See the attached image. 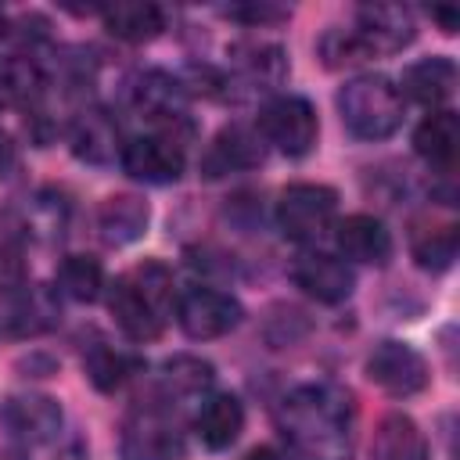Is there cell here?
Listing matches in <instances>:
<instances>
[{"mask_svg": "<svg viewBox=\"0 0 460 460\" xmlns=\"http://www.w3.org/2000/svg\"><path fill=\"white\" fill-rule=\"evenodd\" d=\"M72 151L93 165H104L111 162L119 151H122V140H119V126L111 122L108 111H83L75 122H72Z\"/></svg>", "mask_w": 460, "mask_h": 460, "instance_id": "cell-21", "label": "cell"}, {"mask_svg": "<svg viewBox=\"0 0 460 460\" xmlns=\"http://www.w3.org/2000/svg\"><path fill=\"white\" fill-rule=\"evenodd\" d=\"M230 18H241L248 25H266V22H280L284 11L280 7H270V4H259V7H226Z\"/></svg>", "mask_w": 460, "mask_h": 460, "instance_id": "cell-28", "label": "cell"}, {"mask_svg": "<svg viewBox=\"0 0 460 460\" xmlns=\"http://www.w3.org/2000/svg\"><path fill=\"white\" fill-rule=\"evenodd\" d=\"M43 93V72L29 58H4L0 61V104L29 108Z\"/></svg>", "mask_w": 460, "mask_h": 460, "instance_id": "cell-22", "label": "cell"}, {"mask_svg": "<svg viewBox=\"0 0 460 460\" xmlns=\"http://www.w3.org/2000/svg\"><path fill=\"white\" fill-rule=\"evenodd\" d=\"M61 420H65V417H61V406H58V399H50V395L25 392V395H7V399L0 402V424H4L14 438H22V442H29V446H43V442L58 438Z\"/></svg>", "mask_w": 460, "mask_h": 460, "instance_id": "cell-10", "label": "cell"}, {"mask_svg": "<svg viewBox=\"0 0 460 460\" xmlns=\"http://www.w3.org/2000/svg\"><path fill=\"white\" fill-rule=\"evenodd\" d=\"M162 381L176 395H198L201 388H208L212 367L205 359H194V356H172L165 363V370H162Z\"/></svg>", "mask_w": 460, "mask_h": 460, "instance_id": "cell-27", "label": "cell"}, {"mask_svg": "<svg viewBox=\"0 0 460 460\" xmlns=\"http://www.w3.org/2000/svg\"><path fill=\"white\" fill-rule=\"evenodd\" d=\"M104 29L115 40L126 43H147L165 29V14L158 4H144V0H122V4H108L101 11Z\"/></svg>", "mask_w": 460, "mask_h": 460, "instance_id": "cell-17", "label": "cell"}, {"mask_svg": "<svg viewBox=\"0 0 460 460\" xmlns=\"http://www.w3.org/2000/svg\"><path fill=\"white\" fill-rule=\"evenodd\" d=\"M0 460H29V453L22 446H7V449H0Z\"/></svg>", "mask_w": 460, "mask_h": 460, "instance_id": "cell-33", "label": "cell"}, {"mask_svg": "<svg viewBox=\"0 0 460 460\" xmlns=\"http://www.w3.org/2000/svg\"><path fill=\"white\" fill-rule=\"evenodd\" d=\"M58 460H86V449H83L79 442H72V446H65V449H61V456H58Z\"/></svg>", "mask_w": 460, "mask_h": 460, "instance_id": "cell-32", "label": "cell"}, {"mask_svg": "<svg viewBox=\"0 0 460 460\" xmlns=\"http://www.w3.org/2000/svg\"><path fill=\"white\" fill-rule=\"evenodd\" d=\"M83 367H86V377L93 381L97 392H115V388L133 374V359H129L126 352L104 345V341H97V345L86 352Z\"/></svg>", "mask_w": 460, "mask_h": 460, "instance_id": "cell-24", "label": "cell"}, {"mask_svg": "<svg viewBox=\"0 0 460 460\" xmlns=\"http://www.w3.org/2000/svg\"><path fill=\"white\" fill-rule=\"evenodd\" d=\"M244 428V406L237 395L230 392H216L208 399H201L198 413H194V431L208 449H226L237 442Z\"/></svg>", "mask_w": 460, "mask_h": 460, "instance_id": "cell-13", "label": "cell"}, {"mask_svg": "<svg viewBox=\"0 0 460 460\" xmlns=\"http://www.w3.org/2000/svg\"><path fill=\"white\" fill-rule=\"evenodd\" d=\"M169 302H172V280L158 262H144L129 277L115 280L108 291V309L133 341H151L162 334Z\"/></svg>", "mask_w": 460, "mask_h": 460, "instance_id": "cell-2", "label": "cell"}, {"mask_svg": "<svg viewBox=\"0 0 460 460\" xmlns=\"http://www.w3.org/2000/svg\"><path fill=\"white\" fill-rule=\"evenodd\" d=\"M367 377L388 395H417L428 385V363L406 341H381L367 359Z\"/></svg>", "mask_w": 460, "mask_h": 460, "instance_id": "cell-7", "label": "cell"}, {"mask_svg": "<svg viewBox=\"0 0 460 460\" xmlns=\"http://www.w3.org/2000/svg\"><path fill=\"white\" fill-rule=\"evenodd\" d=\"M122 453H126V460H176L180 456L176 428L169 420H162L158 413H144L137 424L126 428Z\"/></svg>", "mask_w": 460, "mask_h": 460, "instance_id": "cell-20", "label": "cell"}, {"mask_svg": "<svg viewBox=\"0 0 460 460\" xmlns=\"http://www.w3.org/2000/svg\"><path fill=\"white\" fill-rule=\"evenodd\" d=\"M338 115L359 140H385L402 122V93L385 75H356L338 90Z\"/></svg>", "mask_w": 460, "mask_h": 460, "instance_id": "cell-3", "label": "cell"}, {"mask_svg": "<svg viewBox=\"0 0 460 460\" xmlns=\"http://www.w3.org/2000/svg\"><path fill=\"white\" fill-rule=\"evenodd\" d=\"M119 162L140 183H172L183 172V147L176 144V137H162V133L133 137L122 144Z\"/></svg>", "mask_w": 460, "mask_h": 460, "instance_id": "cell-8", "label": "cell"}, {"mask_svg": "<svg viewBox=\"0 0 460 460\" xmlns=\"http://www.w3.org/2000/svg\"><path fill=\"white\" fill-rule=\"evenodd\" d=\"M413 259L420 270H431V273L449 270L456 259V226H438V230L420 234L413 241Z\"/></svg>", "mask_w": 460, "mask_h": 460, "instance_id": "cell-26", "label": "cell"}, {"mask_svg": "<svg viewBox=\"0 0 460 460\" xmlns=\"http://www.w3.org/2000/svg\"><path fill=\"white\" fill-rule=\"evenodd\" d=\"M244 460H288L280 449H273V446H259V449H252Z\"/></svg>", "mask_w": 460, "mask_h": 460, "instance_id": "cell-30", "label": "cell"}, {"mask_svg": "<svg viewBox=\"0 0 460 460\" xmlns=\"http://www.w3.org/2000/svg\"><path fill=\"white\" fill-rule=\"evenodd\" d=\"M316 133H320L316 108L305 97L288 93V97H277L262 108V140L277 144L291 158L309 155L316 144Z\"/></svg>", "mask_w": 460, "mask_h": 460, "instance_id": "cell-6", "label": "cell"}, {"mask_svg": "<svg viewBox=\"0 0 460 460\" xmlns=\"http://www.w3.org/2000/svg\"><path fill=\"white\" fill-rule=\"evenodd\" d=\"M370 460H428V438L406 413H388L374 431Z\"/></svg>", "mask_w": 460, "mask_h": 460, "instance_id": "cell-19", "label": "cell"}, {"mask_svg": "<svg viewBox=\"0 0 460 460\" xmlns=\"http://www.w3.org/2000/svg\"><path fill=\"white\" fill-rule=\"evenodd\" d=\"M11 165H14V147H11V140L0 133V172L11 169Z\"/></svg>", "mask_w": 460, "mask_h": 460, "instance_id": "cell-31", "label": "cell"}, {"mask_svg": "<svg viewBox=\"0 0 460 460\" xmlns=\"http://www.w3.org/2000/svg\"><path fill=\"white\" fill-rule=\"evenodd\" d=\"M262 133L252 129V126H226L208 155H205V172L208 176H219V172H237V169H252L262 162Z\"/></svg>", "mask_w": 460, "mask_h": 460, "instance_id": "cell-15", "label": "cell"}, {"mask_svg": "<svg viewBox=\"0 0 460 460\" xmlns=\"http://www.w3.org/2000/svg\"><path fill=\"white\" fill-rule=\"evenodd\" d=\"M291 277H295V284L309 298L327 302V305L345 302L352 295V284H356L349 262L338 259V255H327V252H305V255H298L295 266H291Z\"/></svg>", "mask_w": 460, "mask_h": 460, "instance_id": "cell-11", "label": "cell"}, {"mask_svg": "<svg viewBox=\"0 0 460 460\" xmlns=\"http://www.w3.org/2000/svg\"><path fill=\"white\" fill-rule=\"evenodd\" d=\"M58 291L72 302H93L104 288V270L97 259L90 255H68L61 266H58V277H54Z\"/></svg>", "mask_w": 460, "mask_h": 460, "instance_id": "cell-23", "label": "cell"}, {"mask_svg": "<svg viewBox=\"0 0 460 460\" xmlns=\"http://www.w3.org/2000/svg\"><path fill=\"white\" fill-rule=\"evenodd\" d=\"M338 194L323 183H291L277 198V226L291 241H320L334 226Z\"/></svg>", "mask_w": 460, "mask_h": 460, "instance_id": "cell-4", "label": "cell"}, {"mask_svg": "<svg viewBox=\"0 0 460 460\" xmlns=\"http://www.w3.org/2000/svg\"><path fill=\"white\" fill-rule=\"evenodd\" d=\"M137 104L147 108V111H155V115H180L183 90H180L176 79H169L162 72H147L137 83Z\"/></svg>", "mask_w": 460, "mask_h": 460, "instance_id": "cell-25", "label": "cell"}, {"mask_svg": "<svg viewBox=\"0 0 460 460\" xmlns=\"http://www.w3.org/2000/svg\"><path fill=\"white\" fill-rule=\"evenodd\" d=\"M456 147H460V119L449 108H435L413 133V151L438 172H449L456 165Z\"/></svg>", "mask_w": 460, "mask_h": 460, "instance_id": "cell-14", "label": "cell"}, {"mask_svg": "<svg viewBox=\"0 0 460 460\" xmlns=\"http://www.w3.org/2000/svg\"><path fill=\"white\" fill-rule=\"evenodd\" d=\"M284 435L309 460H345L352 442V395L338 385H305L280 402Z\"/></svg>", "mask_w": 460, "mask_h": 460, "instance_id": "cell-1", "label": "cell"}, {"mask_svg": "<svg viewBox=\"0 0 460 460\" xmlns=\"http://www.w3.org/2000/svg\"><path fill=\"white\" fill-rule=\"evenodd\" d=\"M359 54L374 58V54H395L413 40V14L406 7L395 4H370L359 7L356 14V29H352Z\"/></svg>", "mask_w": 460, "mask_h": 460, "instance_id": "cell-9", "label": "cell"}, {"mask_svg": "<svg viewBox=\"0 0 460 460\" xmlns=\"http://www.w3.org/2000/svg\"><path fill=\"white\" fill-rule=\"evenodd\" d=\"M453 86H456L453 58H424L402 72V93L424 108H438L442 101H449Z\"/></svg>", "mask_w": 460, "mask_h": 460, "instance_id": "cell-18", "label": "cell"}, {"mask_svg": "<svg viewBox=\"0 0 460 460\" xmlns=\"http://www.w3.org/2000/svg\"><path fill=\"white\" fill-rule=\"evenodd\" d=\"M4 32H7V14L0 11V36H4Z\"/></svg>", "mask_w": 460, "mask_h": 460, "instance_id": "cell-34", "label": "cell"}, {"mask_svg": "<svg viewBox=\"0 0 460 460\" xmlns=\"http://www.w3.org/2000/svg\"><path fill=\"white\" fill-rule=\"evenodd\" d=\"M431 18L442 22V32H456V25H460V14L449 7H431Z\"/></svg>", "mask_w": 460, "mask_h": 460, "instance_id": "cell-29", "label": "cell"}, {"mask_svg": "<svg viewBox=\"0 0 460 460\" xmlns=\"http://www.w3.org/2000/svg\"><path fill=\"white\" fill-rule=\"evenodd\" d=\"M176 320L194 341L223 338L241 323V302L216 288H190L176 298Z\"/></svg>", "mask_w": 460, "mask_h": 460, "instance_id": "cell-5", "label": "cell"}, {"mask_svg": "<svg viewBox=\"0 0 460 460\" xmlns=\"http://www.w3.org/2000/svg\"><path fill=\"white\" fill-rule=\"evenodd\" d=\"M147 219H151V208L137 194H115L97 208V230H101L104 244H111V248H122V244H133L137 237H144Z\"/></svg>", "mask_w": 460, "mask_h": 460, "instance_id": "cell-16", "label": "cell"}, {"mask_svg": "<svg viewBox=\"0 0 460 460\" xmlns=\"http://www.w3.org/2000/svg\"><path fill=\"white\" fill-rule=\"evenodd\" d=\"M334 241H338V252L345 259H352V262L385 266L392 259V234H388V226L377 216H367V212L345 216L334 226Z\"/></svg>", "mask_w": 460, "mask_h": 460, "instance_id": "cell-12", "label": "cell"}]
</instances>
